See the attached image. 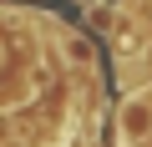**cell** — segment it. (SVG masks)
Returning a JSON list of instances; mask_svg holds the SVG:
<instances>
[{"instance_id":"obj_1","label":"cell","mask_w":152,"mask_h":147,"mask_svg":"<svg viewBox=\"0 0 152 147\" xmlns=\"http://www.w3.org/2000/svg\"><path fill=\"white\" fill-rule=\"evenodd\" d=\"M117 127H122V137H127V142H142V137H147V127H152V107H147V97H132V102H122V117H117Z\"/></svg>"}]
</instances>
